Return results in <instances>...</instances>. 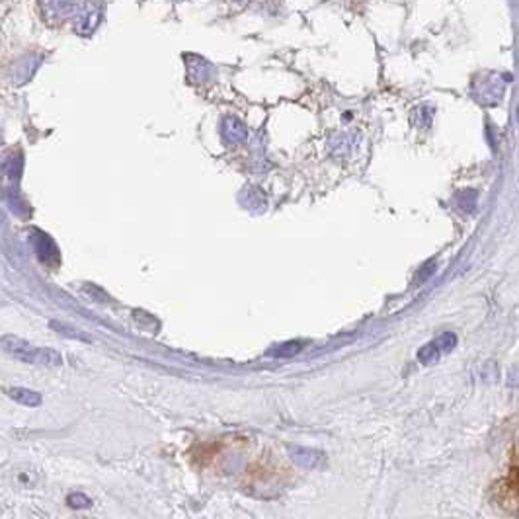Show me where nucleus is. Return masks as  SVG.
<instances>
[{"label": "nucleus", "mask_w": 519, "mask_h": 519, "mask_svg": "<svg viewBox=\"0 0 519 519\" xmlns=\"http://www.w3.org/2000/svg\"><path fill=\"white\" fill-rule=\"evenodd\" d=\"M299 349H301V342H287V344L279 346L277 349H273L272 356H277V358H289V356H295Z\"/></svg>", "instance_id": "12"}, {"label": "nucleus", "mask_w": 519, "mask_h": 519, "mask_svg": "<svg viewBox=\"0 0 519 519\" xmlns=\"http://www.w3.org/2000/svg\"><path fill=\"white\" fill-rule=\"evenodd\" d=\"M291 457L295 459L299 465H303V467H316L319 463H321L322 455L319 451H314V449H307V447H293L291 449Z\"/></svg>", "instance_id": "6"}, {"label": "nucleus", "mask_w": 519, "mask_h": 519, "mask_svg": "<svg viewBox=\"0 0 519 519\" xmlns=\"http://www.w3.org/2000/svg\"><path fill=\"white\" fill-rule=\"evenodd\" d=\"M476 199H478V194L472 192V189H463L457 194V205L465 213H472L476 209Z\"/></svg>", "instance_id": "9"}, {"label": "nucleus", "mask_w": 519, "mask_h": 519, "mask_svg": "<svg viewBox=\"0 0 519 519\" xmlns=\"http://www.w3.org/2000/svg\"><path fill=\"white\" fill-rule=\"evenodd\" d=\"M78 0H41V8L47 18L53 20H67L76 10Z\"/></svg>", "instance_id": "3"}, {"label": "nucleus", "mask_w": 519, "mask_h": 519, "mask_svg": "<svg viewBox=\"0 0 519 519\" xmlns=\"http://www.w3.org/2000/svg\"><path fill=\"white\" fill-rule=\"evenodd\" d=\"M102 20V10L100 8H94L92 2L86 6V10L80 16V32H94V27L100 24Z\"/></svg>", "instance_id": "7"}, {"label": "nucleus", "mask_w": 519, "mask_h": 519, "mask_svg": "<svg viewBox=\"0 0 519 519\" xmlns=\"http://www.w3.org/2000/svg\"><path fill=\"white\" fill-rule=\"evenodd\" d=\"M8 396L20 402V404H25V406H39L41 404V395L36 393V391H30V389H24V387H14V389H8Z\"/></svg>", "instance_id": "5"}, {"label": "nucleus", "mask_w": 519, "mask_h": 519, "mask_svg": "<svg viewBox=\"0 0 519 519\" xmlns=\"http://www.w3.org/2000/svg\"><path fill=\"white\" fill-rule=\"evenodd\" d=\"M518 445H519V441H518Z\"/></svg>", "instance_id": "14"}, {"label": "nucleus", "mask_w": 519, "mask_h": 519, "mask_svg": "<svg viewBox=\"0 0 519 519\" xmlns=\"http://www.w3.org/2000/svg\"><path fill=\"white\" fill-rule=\"evenodd\" d=\"M435 344H437V347H439V351L441 354H449L453 347L457 346V336L453 332H445L441 334L437 340H435Z\"/></svg>", "instance_id": "11"}, {"label": "nucleus", "mask_w": 519, "mask_h": 519, "mask_svg": "<svg viewBox=\"0 0 519 519\" xmlns=\"http://www.w3.org/2000/svg\"><path fill=\"white\" fill-rule=\"evenodd\" d=\"M433 270H435V264H430L428 268H422V272H420V275H418V279H420V281H422V279H428V277H430V275L433 273Z\"/></svg>", "instance_id": "13"}, {"label": "nucleus", "mask_w": 519, "mask_h": 519, "mask_svg": "<svg viewBox=\"0 0 519 519\" xmlns=\"http://www.w3.org/2000/svg\"><path fill=\"white\" fill-rule=\"evenodd\" d=\"M504 84L502 80L494 76V74H484L478 76L472 84V94L476 96L478 102L486 104V106H494L500 100L504 98Z\"/></svg>", "instance_id": "2"}, {"label": "nucleus", "mask_w": 519, "mask_h": 519, "mask_svg": "<svg viewBox=\"0 0 519 519\" xmlns=\"http://www.w3.org/2000/svg\"><path fill=\"white\" fill-rule=\"evenodd\" d=\"M433 119V108L430 106H420L416 108L414 113H412V122L418 125V127H430Z\"/></svg>", "instance_id": "10"}, {"label": "nucleus", "mask_w": 519, "mask_h": 519, "mask_svg": "<svg viewBox=\"0 0 519 519\" xmlns=\"http://www.w3.org/2000/svg\"><path fill=\"white\" fill-rule=\"evenodd\" d=\"M221 131H222V137H224V141H227V143H231V145L244 143L248 137L246 125L242 124L238 117H224Z\"/></svg>", "instance_id": "4"}, {"label": "nucleus", "mask_w": 519, "mask_h": 519, "mask_svg": "<svg viewBox=\"0 0 519 519\" xmlns=\"http://www.w3.org/2000/svg\"><path fill=\"white\" fill-rule=\"evenodd\" d=\"M441 356V351H439V347L435 342L432 344H426V346L420 347V351H418V361H420L422 365H433L437 359Z\"/></svg>", "instance_id": "8"}, {"label": "nucleus", "mask_w": 519, "mask_h": 519, "mask_svg": "<svg viewBox=\"0 0 519 519\" xmlns=\"http://www.w3.org/2000/svg\"><path fill=\"white\" fill-rule=\"evenodd\" d=\"M0 347L4 354H8L10 358L18 359L22 363L30 365H43V367H59L62 365V356L47 346H36L32 342H27L20 336L14 334H4L0 336Z\"/></svg>", "instance_id": "1"}]
</instances>
